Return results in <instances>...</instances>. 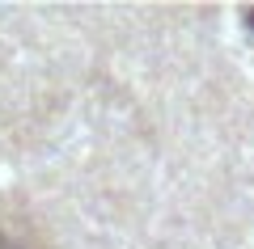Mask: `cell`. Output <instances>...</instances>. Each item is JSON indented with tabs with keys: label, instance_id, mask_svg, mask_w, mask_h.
<instances>
[{
	"label": "cell",
	"instance_id": "cell-1",
	"mask_svg": "<svg viewBox=\"0 0 254 249\" xmlns=\"http://www.w3.org/2000/svg\"><path fill=\"white\" fill-rule=\"evenodd\" d=\"M0 249H43V245H38L21 224H4V228H0Z\"/></svg>",
	"mask_w": 254,
	"mask_h": 249
}]
</instances>
